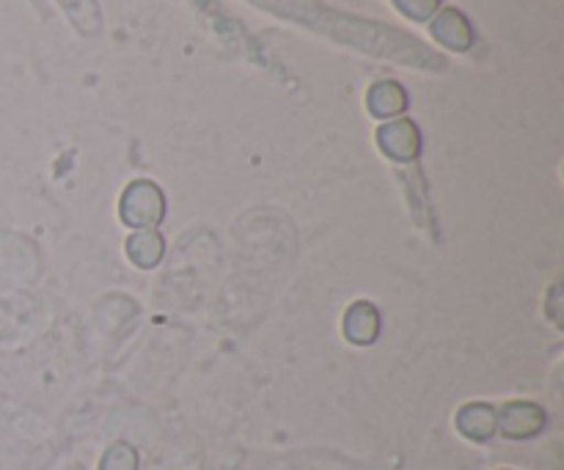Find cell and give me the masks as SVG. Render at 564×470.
<instances>
[{
	"label": "cell",
	"mask_w": 564,
	"mask_h": 470,
	"mask_svg": "<svg viewBox=\"0 0 564 470\" xmlns=\"http://www.w3.org/2000/svg\"><path fill=\"white\" fill-rule=\"evenodd\" d=\"M545 427V413L532 402H512L499 413L496 433H501L510 440L534 438Z\"/></svg>",
	"instance_id": "6da1fadb"
},
{
	"label": "cell",
	"mask_w": 564,
	"mask_h": 470,
	"mask_svg": "<svg viewBox=\"0 0 564 470\" xmlns=\"http://www.w3.org/2000/svg\"><path fill=\"white\" fill-rule=\"evenodd\" d=\"M496 422H499V413L490 405H466L457 413V429H460L468 440H477V444L494 438Z\"/></svg>",
	"instance_id": "7a4b0ae2"
},
{
	"label": "cell",
	"mask_w": 564,
	"mask_h": 470,
	"mask_svg": "<svg viewBox=\"0 0 564 470\" xmlns=\"http://www.w3.org/2000/svg\"><path fill=\"white\" fill-rule=\"evenodd\" d=\"M380 138H383V141H389V138H391V143H383L386 152L394 154L397 146H402L400 157H413V152H416V146H419L416 127L408 124V121H400V124L386 127V130L380 132Z\"/></svg>",
	"instance_id": "3957f363"
},
{
	"label": "cell",
	"mask_w": 564,
	"mask_h": 470,
	"mask_svg": "<svg viewBox=\"0 0 564 470\" xmlns=\"http://www.w3.org/2000/svg\"><path fill=\"white\" fill-rule=\"evenodd\" d=\"M99 470H138L135 449L127 444L110 446L108 455L102 457V466H99Z\"/></svg>",
	"instance_id": "277c9868"
},
{
	"label": "cell",
	"mask_w": 564,
	"mask_h": 470,
	"mask_svg": "<svg viewBox=\"0 0 564 470\" xmlns=\"http://www.w3.org/2000/svg\"><path fill=\"white\" fill-rule=\"evenodd\" d=\"M402 11L411 17H427L433 14L435 6H438V0H400Z\"/></svg>",
	"instance_id": "5b68a950"
}]
</instances>
